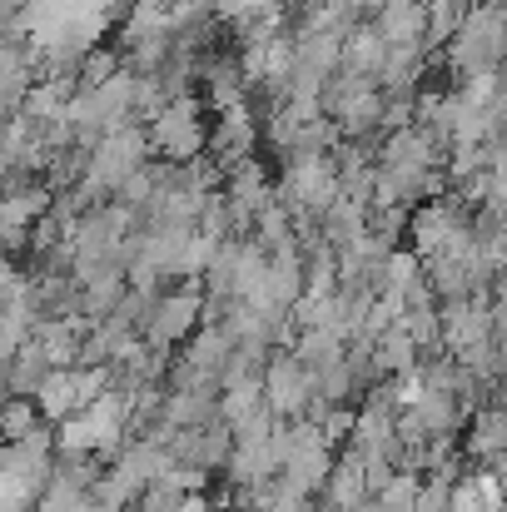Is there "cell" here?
Returning a JSON list of instances; mask_svg holds the SVG:
<instances>
[{
  "instance_id": "obj_1",
  "label": "cell",
  "mask_w": 507,
  "mask_h": 512,
  "mask_svg": "<svg viewBox=\"0 0 507 512\" xmlns=\"http://www.w3.org/2000/svg\"><path fill=\"white\" fill-rule=\"evenodd\" d=\"M150 145L174 165H189V160H199V150H209V130H204V115H199L194 95H174L150 120Z\"/></svg>"
},
{
  "instance_id": "obj_2",
  "label": "cell",
  "mask_w": 507,
  "mask_h": 512,
  "mask_svg": "<svg viewBox=\"0 0 507 512\" xmlns=\"http://www.w3.org/2000/svg\"><path fill=\"white\" fill-rule=\"evenodd\" d=\"M194 319H199V299H194V294H169V299L155 304V314H150V339L165 348V343L184 339V334L194 329Z\"/></svg>"
},
{
  "instance_id": "obj_3",
  "label": "cell",
  "mask_w": 507,
  "mask_h": 512,
  "mask_svg": "<svg viewBox=\"0 0 507 512\" xmlns=\"http://www.w3.org/2000/svg\"><path fill=\"white\" fill-rule=\"evenodd\" d=\"M269 403L279 413H299V403H304V368L294 358H274V368H269Z\"/></svg>"
},
{
  "instance_id": "obj_4",
  "label": "cell",
  "mask_w": 507,
  "mask_h": 512,
  "mask_svg": "<svg viewBox=\"0 0 507 512\" xmlns=\"http://www.w3.org/2000/svg\"><path fill=\"white\" fill-rule=\"evenodd\" d=\"M120 70H125V55H120V50H85V60H80V70H75V90H100V85H110Z\"/></svg>"
},
{
  "instance_id": "obj_5",
  "label": "cell",
  "mask_w": 507,
  "mask_h": 512,
  "mask_svg": "<svg viewBox=\"0 0 507 512\" xmlns=\"http://www.w3.org/2000/svg\"><path fill=\"white\" fill-rule=\"evenodd\" d=\"M378 60H383V40L368 35V30H358V35L348 40V65H353V70H368V65H378Z\"/></svg>"
},
{
  "instance_id": "obj_6",
  "label": "cell",
  "mask_w": 507,
  "mask_h": 512,
  "mask_svg": "<svg viewBox=\"0 0 507 512\" xmlns=\"http://www.w3.org/2000/svg\"><path fill=\"white\" fill-rule=\"evenodd\" d=\"M30 423H35L30 403H5V408H0V433H5V438H25Z\"/></svg>"
},
{
  "instance_id": "obj_7",
  "label": "cell",
  "mask_w": 507,
  "mask_h": 512,
  "mask_svg": "<svg viewBox=\"0 0 507 512\" xmlns=\"http://www.w3.org/2000/svg\"><path fill=\"white\" fill-rule=\"evenodd\" d=\"M0 279H10V264H5V254H0Z\"/></svg>"
},
{
  "instance_id": "obj_8",
  "label": "cell",
  "mask_w": 507,
  "mask_h": 512,
  "mask_svg": "<svg viewBox=\"0 0 507 512\" xmlns=\"http://www.w3.org/2000/svg\"><path fill=\"white\" fill-rule=\"evenodd\" d=\"M348 5H383V0H348Z\"/></svg>"
}]
</instances>
